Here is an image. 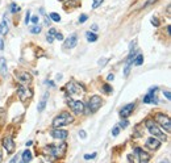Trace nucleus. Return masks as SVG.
<instances>
[{
  "label": "nucleus",
  "mask_w": 171,
  "mask_h": 163,
  "mask_svg": "<svg viewBox=\"0 0 171 163\" xmlns=\"http://www.w3.org/2000/svg\"><path fill=\"white\" fill-rule=\"evenodd\" d=\"M134 111V104H126L125 106H123L121 111H120V116H121L123 118H126V117H129L132 115V112Z\"/></svg>",
  "instance_id": "nucleus-14"
},
{
  "label": "nucleus",
  "mask_w": 171,
  "mask_h": 163,
  "mask_svg": "<svg viewBox=\"0 0 171 163\" xmlns=\"http://www.w3.org/2000/svg\"><path fill=\"white\" fill-rule=\"evenodd\" d=\"M146 128H148V130H149V133L153 136V137H155V138H158L159 141H166V140H167L166 134L163 133V131L161 130V128L158 126V125H157L154 121L148 120V121H146Z\"/></svg>",
  "instance_id": "nucleus-3"
},
{
  "label": "nucleus",
  "mask_w": 171,
  "mask_h": 163,
  "mask_svg": "<svg viewBox=\"0 0 171 163\" xmlns=\"http://www.w3.org/2000/svg\"><path fill=\"white\" fill-rule=\"evenodd\" d=\"M15 78L23 86H28L32 83V75L27 71H15Z\"/></svg>",
  "instance_id": "nucleus-7"
},
{
  "label": "nucleus",
  "mask_w": 171,
  "mask_h": 163,
  "mask_svg": "<svg viewBox=\"0 0 171 163\" xmlns=\"http://www.w3.org/2000/svg\"><path fill=\"white\" fill-rule=\"evenodd\" d=\"M25 145H27V146H32V145H33V141H28Z\"/></svg>",
  "instance_id": "nucleus-48"
},
{
  "label": "nucleus",
  "mask_w": 171,
  "mask_h": 163,
  "mask_svg": "<svg viewBox=\"0 0 171 163\" xmlns=\"http://www.w3.org/2000/svg\"><path fill=\"white\" fill-rule=\"evenodd\" d=\"M95 156H96V153H93V154H86L84 155V159H92V158H95Z\"/></svg>",
  "instance_id": "nucleus-39"
},
{
  "label": "nucleus",
  "mask_w": 171,
  "mask_h": 163,
  "mask_svg": "<svg viewBox=\"0 0 171 163\" xmlns=\"http://www.w3.org/2000/svg\"><path fill=\"white\" fill-rule=\"evenodd\" d=\"M134 153H136V155L138 156L137 162L146 163V162H149V161H150V155H149L148 153H145L142 149H140V147H136V149H134Z\"/></svg>",
  "instance_id": "nucleus-11"
},
{
  "label": "nucleus",
  "mask_w": 171,
  "mask_h": 163,
  "mask_svg": "<svg viewBox=\"0 0 171 163\" xmlns=\"http://www.w3.org/2000/svg\"><path fill=\"white\" fill-rule=\"evenodd\" d=\"M101 105H103V99L98 95L91 96V99L88 100V109H90L91 113H95L96 111H99Z\"/></svg>",
  "instance_id": "nucleus-6"
},
{
  "label": "nucleus",
  "mask_w": 171,
  "mask_h": 163,
  "mask_svg": "<svg viewBox=\"0 0 171 163\" xmlns=\"http://www.w3.org/2000/svg\"><path fill=\"white\" fill-rule=\"evenodd\" d=\"M87 18H88L87 15H80V17H79V22H80V24L86 22V21H87Z\"/></svg>",
  "instance_id": "nucleus-30"
},
{
  "label": "nucleus",
  "mask_w": 171,
  "mask_h": 163,
  "mask_svg": "<svg viewBox=\"0 0 171 163\" xmlns=\"http://www.w3.org/2000/svg\"><path fill=\"white\" fill-rule=\"evenodd\" d=\"M79 137H80V138H82V140H84V138H86V137H87V134H86V131H84V130H80V131H79Z\"/></svg>",
  "instance_id": "nucleus-41"
},
{
  "label": "nucleus",
  "mask_w": 171,
  "mask_h": 163,
  "mask_svg": "<svg viewBox=\"0 0 171 163\" xmlns=\"http://www.w3.org/2000/svg\"><path fill=\"white\" fill-rule=\"evenodd\" d=\"M154 118H155V121L159 124L161 128H163L164 130L167 131V133H170V131H171V121H170V117L168 116L163 115V113H157Z\"/></svg>",
  "instance_id": "nucleus-4"
},
{
  "label": "nucleus",
  "mask_w": 171,
  "mask_h": 163,
  "mask_svg": "<svg viewBox=\"0 0 171 163\" xmlns=\"http://www.w3.org/2000/svg\"><path fill=\"white\" fill-rule=\"evenodd\" d=\"M48 97H49V92H46L45 95H43L42 100L40 101L38 106H37V109H38V112H42L43 109H45V106H46V101H48Z\"/></svg>",
  "instance_id": "nucleus-17"
},
{
  "label": "nucleus",
  "mask_w": 171,
  "mask_h": 163,
  "mask_svg": "<svg viewBox=\"0 0 171 163\" xmlns=\"http://www.w3.org/2000/svg\"><path fill=\"white\" fill-rule=\"evenodd\" d=\"M50 136L55 140H65V138H67V131L62 130L61 128H55L54 130L50 131Z\"/></svg>",
  "instance_id": "nucleus-12"
},
{
  "label": "nucleus",
  "mask_w": 171,
  "mask_h": 163,
  "mask_svg": "<svg viewBox=\"0 0 171 163\" xmlns=\"http://www.w3.org/2000/svg\"><path fill=\"white\" fill-rule=\"evenodd\" d=\"M129 71H130V65L126 63V66L124 68V75H125V77H128V75H129Z\"/></svg>",
  "instance_id": "nucleus-29"
},
{
  "label": "nucleus",
  "mask_w": 171,
  "mask_h": 163,
  "mask_svg": "<svg viewBox=\"0 0 171 163\" xmlns=\"http://www.w3.org/2000/svg\"><path fill=\"white\" fill-rule=\"evenodd\" d=\"M163 96L166 97L167 100H170V99H171V93H170V91H163Z\"/></svg>",
  "instance_id": "nucleus-40"
},
{
  "label": "nucleus",
  "mask_w": 171,
  "mask_h": 163,
  "mask_svg": "<svg viewBox=\"0 0 171 163\" xmlns=\"http://www.w3.org/2000/svg\"><path fill=\"white\" fill-rule=\"evenodd\" d=\"M157 2H158V0H148V2H146V3H145V4H143V8H145V7H149V5H151V4H154V3H157Z\"/></svg>",
  "instance_id": "nucleus-33"
},
{
  "label": "nucleus",
  "mask_w": 171,
  "mask_h": 163,
  "mask_svg": "<svg viewBox=\"0 0 171 163\" xmlns=\"http://www.w3.org/2000/svg\"><path fill=\"white\" fill-rule=\"evenodd\" d=\"M118 133H120V128H118V126L113 128V130H112V136L116 137V136H118Z\"/></svg>",
  "instance_id": "nucleus-32"
},
{
  "label": "nucleus",
  "mask_w": 171,
  "mask_h": 163,
  "mask_svg": "<svg viewBox=\"0 0 171 163\" xmlns=\"http://www.w3.org/2000/svg\"><path fill=\"white\" fill-rule=\"evenodd\" d=\"M86 37H87V41L88 42H96L98 41V36L95 34V33H92V32H87Z\"/></svg>",
  "instance_id": "nucleus-23"
},
{
  "label": "nucleus",
  "mask_w": 171,
  "mask_h": 163,
  "mask_svg": "<svg viewBox=\"0 0 171 163\" xmlns=\"http://www.w3.org/2000/svg\"><path fill=\"white\" fill-rule=\"evenodd\" d=\"M146 146L149 149H151V150H157L158 147L161 146V141L158 138H155V137H153V138L146 140Z\"/></svg>",
  "instance_id": "nucleus-16"
},
{
  "label": "nucleus",
  "mask_w": 171,
  "mask_h": 163,
  "mask_svg": "<svg viewBox=\"0 0 171 163\" xmlns=\"http://www.w3.org/2000/svg\"><path fill=\"white\" fill-rule=\"evenodd\" d=\"M62 79V74H57V80H61Z\"/></svg>",
  "instance_id": "nucleus-49"
},
{
  "label": "nucleus",
  "mask_w": 171,
  "mask_h": 163,
  "mask_svg": "<svg viewBox=\"0 0 171 163\" xmlns=\"http://www.w3.org/2000/svg\"><path fill=\"white\" fill-rule=\"evenodd\" d=\"M77 42H78V36L77 34H71L65 42V47L66 49H74L77 46Z\"/></svg>",
  "instance_id": "nucleus-15"
},
{
  "label": "nucleus",
  "mask_w": 171,
  "mask_h": 163,
  "mask_svg": "<svg viewBox=\"0 0 171 163\" xmlns=\"http://www.w3.org/2000/svg\"><path fill=\"white\" fill-rule=\"evenodd\" d=\"M107 62H108V59H107V58H101L98 63H99V66H104V65H107Z\"/></svg>",
  "instance_id": "nucleus-35"
},
{
  "label": "nucleus",
  "mask_w": 171,
  "mask_h": 163,
  "mask_svg": "<svg viewBox=\"0 0 171 163\" xmlns=\"http://www.w3.org/2000/svg\"><path fill=\"white\" fill-rule=\"evenodd\" d=\"M8 32H9V29H8V24L5 22V21L0 22V34H2V36H5Z\"/></svg>",
  "instance_id": "nucleus-19"
},
{
  "label": "nucleus",
  "mask_w": 171,
  "mask_h": 163,
  "mask_svg": "<svg viewBox=\"0 0 171 163\" xmlns=\"http://www.w3.org/2000/svg\"><path fill=\"white\" fill-rule=\"evenodd\" d=\"M46 84L50 86V87H54V83H53V82H49V80H48V82H46Z\"/></svg>",
  "instance_id": "nucleus-46"
},
{
  "label": "nucleus",
  "mask_w": 171,
  "mask_h": 163,
  "mask_svg": "<svg viewBox=\"0 0 171 163\" xmlns=\"http://www.w3.org/2000/svg\"><path fill=\"white\" fill-rule=\"evenodd\" d=\"M30 21L36 25V24H38V21H40V17H38V16H33V17L30 18Z\"/></svg>",
  "instance_id": "nucleus-34"
},
{
  "label": "nucleus",
  "mask_w": 171,
  "mask_h": 163,
  "mask_svg": "<svg viewBox=\"0 0 171 163\" xmlns=\"http://www.w3.org/2000/svg\"><path fill=\"white\" fill-rule=\"evenodd\" d=\"M3 146L7 150L8 154H12L16 149V145H15L13 140H12V137H5V138H3Z\"/></svg>",
  "instance_id": "nucleus-10"
},
{
  "label": "nucleus",
  "mask_w": 171,
  "mask_h": 163,
  "mask_svg": "<svg viewBox=\"0 0 171 163\" xmlns=\"http://www.w3.org/2000/svg\"><path fill=\"white\" fill-rule=\"evenodd\" d=\"M17 161H18V156H15V158H12V159H11L12 163H13V162H17Z\"/></svg>",
  "instance_id": "nucleus-47"
},
{
  "label": "nucleus",
  "mask_w": 171,
  "mask_h": 163,
  "mask_svg": "<svg viewBox=\"0 0 171 163\" xmlns=\"http://www.w3.org/2000/svg\"><path fill=\"white\" fill-rule=\"evenodd\" d=\"M49 17H50V20H53L55 22H59L61 21V16L58 13H55V12H52V13L49 15Z\"/></svg>",
  "instance_id": "nucleus-24"
},
{
  "label": "nucleus",
  "mask_w": 171,
  "mask_h": 163,
  "mask_svg": "<svg viewBox=\"0 0 171 163\" xmlns=\"http://www.w3.org/2000/svg\"><path fill=\"white\" fill-rule=\"evenodd\" d=\"M67 150V143L66 142H61L57 143V145H48L43 147V154L53 156V158H59V156H63Z\"/></svg>",
  "instance_id": "nucleus-1"
},
{
  "label": "nucleus",
  "mask_w": 171,
  "mask_h": 163,
  "mask_svg": "<svg viewBox=\"0 0 171 163\" xmlns=\"http://www.w3.org/2000/svg\"><path fill=\"white\" fill-rule=\"evenodd\" d=\"M67 104L70 105V108L73 109L74 113L80 115L84 112V104L80 101V100H73L71 97H67Z\"/></svg>",
  "instance_id": "nucleus-5"
},
{
  "label": "nucleus",
  "mask_w": 171,
  "mask_h": 163,
  "mask_svg": "<svg viewBox=\"0 0 171 163\" xmlns=\"http://www.w3.org/2000/svg\"><path fill=\"white\" fill-rule=\"evenodd\" d=\"M71 122H74V116L70 115L68 112H61V113L53 120V126L54 128H62V126L68 125Z\"/></svg>",
  "instance_id": "nucleus-2"
},
{
  "label": "nucleus",
  "mask_w": 171,
  "mask_h": 163,
  "mask_svg": "<svg viewBox=\"0 0 171 163\" xmlns=\"http://www.w3.org/2000/svg\"><path fill=\"white\" fill-rule=\"evenodd\" d=\"M21 161H23L24 163H27V162H30V161H32V153L29 151V150H25V151L23 153Z\"/></svg>",
  "instance_id": "nucleus-21"
},
{
  "label": "nucleus",
  "mask_w": 171,
  "mask_h": 163,
  "mask_svg": "<svg viewBox=\"0 0 171 163\" xmlns=\"http://www.w3.org/2000/svg\"><path fill=\"white\" fill-rule=\"evenodd\" d=\"M17 95L18 97H20L21 101H27L28 99H30L32 96H33V92H32L30 88H28V86H20L17 88Z\"/></svg>",
  "instance_id": "nucleus-8"
},
{
  "label": "nucleus",
  "mask_w": 171,
  "mask_h": 163,
  "mask_svg": "<svg viewBox=\"0 0 171 163\" xmlns=\"http://www.w3.org/2000/svg\"><path fill=\"white\" fill-rule=\"evenodd\" d=\"M54 38H57L58 41H63V34L62 33H55V37Z\"/></svg>",
  "instance_id": "nucleus-38"
},
{
  "label": "nucleus",
  "mask_w": 171,
  "mask_h": 163,
  "mask_svg": "<svg viewBox=\"0 0 171 163\" xmlns=\"http://www.w3.org/2000/svg\"><path fill=\"white\" fill-rule=\"evenodd\" d=\"M55 29L54 28H50V30H49V33H48V36H46V41L49 42V43H52L53 41H54V37H55Z\"/></svg>",
  "instance_id": "nucleus-20"
},
{
  "label": "nucleus",
  "mask_w": 171,
  "mask_h": 163,
  "mask_svg": "<svg viewBox=\"0 0 171 163\" xmlns=\"http://www.w3.org/2000/svg\"><path fill=\"white\" fill-rule=\"evenodd\" d=\"M151 24H153L154 27H159V21L157 20V17H153V18H151Z\"/></svg>",
  "instance_id": "nucleus-37"
},
{
  "label": "nucleus",
  "mask_w": 171,
  "mask_h": 163,
  "mask_svg": "<svg viewBox=\"0 0 171 163\" xmlns=\"http://www.w3.org/2000/svg\"><path fill=\"white\" fill-rule=\"evenodd\" d=\"M126 126H128V121H126V120H123L121 122L118 124V128H123V129H125Z\"/></svg>",
  "instance_id": "nucleus-31"
},
{
  "label": "nucleus",
  "mask_w": 171,
  "mask_h": 163,
  "mask_svg": "<svg viewBox=\"0 0 171 163\" xmlns=\"http://www.w3.org/2000/svg\"><path fill=\"white\" fill-rule=\"evenodd\" d=\"M103 90H104L107 93H111V92L113 91V88H112V87H111L109 84H104V86H103Z\"/></svg>",
  "instance_id": "nucleus-28"
},
{
  "label": "nucleus",
  "mask_w": 171,
  "mask_h": 163,
  "mask_svg": "<svg viewBox=\"0 0 171 163\" xmlns=\"http://www.w3.org/2000/svg\"><path fill=\"white\" fill-rule=\"evenodd\" d=\"M9 11L12 12V13H16V12H18V11H20V7H18L17 4L12 3V4H11V8H9Z\"/></svg>",
  "instance_id": "nucleus-25"
},
{
  "label": "nucleus",
  "mask_w": 171,
  "mask_h": 163,
  "mask_svg": "<svg viewBox=\"0 0 171 163\" xmlns=\"http://www.w3.org/2000/svg\"><path fill=\"white\" fill-rule=\"evenodd\" d=\"M45 25H46V27H49V25H50V17L49 16L45 17Z\"/></svg>",
  "instance_id": "nucleus-44"
},
{
  "label": "nucleus",
  "mask_w": 171,
  "mask_h": 163,
  "mask_svg": "<svg viewBox=\"0 0 171 163\" xmlns=\"http://www.w3.org/2000/svg\"><path fill=\"white\" fill-rule=\"evenodd\" d=\"M0 50H4V40H3L2 34H0Z\"/></svg>",
  "instance_id": "nucleus-42"
},
{
  "label": "nucleus",
  "mask_w": 171,
  "mask_h": 163,
  "mask_svg": "<svg viewBox=\"0 0 171 163\" xmlns=\"http://www.w3.org/2000/svg\"><path fill=\"white\" fill-rule=\"evenodd\" d=\"M7 62H5V58H0V74L3 75V77H5L7 75Z\"/></svg>",
  "instance_id": "nucleus-18"
},
{
  "label": "nucleus",
  "mask_w": 171,
  "mask_h": 163,
  "mask_svg": "<svg viewBox=\"0 0 171 163\" xmlns=\"http://www.w3.org/2000/svg\"><path fill=\"white\" fill-rule=\"evenodd\" d=\"M155 92H157V87H154V88H150L149 93L143 97V103H146V104L148 103H154V104H157L158 103V99L155 96Z\"/></svg>",
  "instance_id": "nucleus-13"
},
{
  "label": "nucleus",
  "mask_w": 171,
  "mask_h": 163,
  "mask_svg": "<svg viewBox=\"0 0 171 163\" xmlns=\"http://www.w3.org/2000/svg\"><path fill=\"white\" fill-rule=\"evenodd\" d=\"M29 21H30V11H28L27 12V16H25V24H29Z\"/></svg>",
  "instance_id": "nucleus-36"
},
{
  "label": "nucleus",
  "mask_w": 171,
  "mask_h": 163,
  "mask_svg": "<svg viewBox=\"0 0 171 163\" xmlns=\"http://www.w3.org/2000/svg\"><path fill=\"white\" fill-rule=\"evenodd\" d=\"M142 63H143V55L138 54L137 57H134V59H133V65H134V66H141Z\"/></svg>",
  "instance_id": "nucleus-22"
},
{
  "label": "nucleus",
  "mask_w": 171,
  "mask_h": 163,
  "mask_svg": "<svg viewBox=\"0 0 171 163\" xmlns=\"http://www.w3.org/2000/svg\"><path fill=\"white\" fill-rule=\"evenodd\" d=\"M113 79H115V75H113V74H109L108 77H107V80H108V82H112Z\"/></svg>",
  "instance_id": "nucleus-43"
},
{
  "label": "nucleus",
  "mask_w": 171,
  "mask_h": 163,
  "mask_svg": "<svg viewBox=\"0 0 171 163\" xmlns=\"http://www.w3.org/2000/svg\"><path fill=\"white\" fill-rule=\"evenodd\" d=\"M3 161V158H2V154H0V162H2Z\"/></svg>",
  "instance_id": "nucleus-50"
},
{
  "label": "nucleus",
  "mask_w": 171,
  "mask_h": 163,
  "mask_svg": "<svg viewBox=\"0 0 171 163\" xmlns=\"http://www.w3.org/2000/svg\"><path fill=\"white\" fill-rule=\"evenodd\" d=\"M104 2V0H93V2H92V8L93 9H96L98 7H99V5L101 4V3H103Z\"/></svg>",
  "instance_id": "nucleus-27"
},
{
  "label": "nucleus",
  "mask_w": 171,
  "mask_h": 163,
  "mask_svg": "<svg viewBox=\"0 0 171 163\" xmlns=\"http://www.w3.org/2000/svg\"><path fill=\"white\" fill-rule=\"evenodd\" d=\"M91 29L93 30V32H96V30H98L99 28H98V25H96V24H93V25H92V27H91Z\"/></svg>",
  "instance_id": "nucleus-45"
},
{
  "label": "nucleus",
  "mask_w": 171,
  "mask_h": 163,
  "mask_svg": "<svg viewBox=\"0 0 171 163\" xmlns=\"http://www.w3.org/2000/svg\"><path fill=\"white\" fill-rule=\"evenodd\" d=\"M41 30H42V29H41L40 27H37V24L34 25L33 28H30V32L33 33V34H38V33H41Z\"/></svg>",
  "instance_id": "nucleus-26"
},
{
  "label": "nucleus",
  "mask_w": 171,
  "mask_h": 163,
  "mask_svg": "<svg viewBox=\"0 0 171 163\" xmlns=\"http://www.w3.org/2000/svg\"><path fill=\"white\" fill-rule=\"evenodd\" d=\"M65 88H66L67 93H70V95H77V93H80L82 91H83V87H82L80 84H78V83H75V82L67 83Z\"/></svg>",
  "instance_id": "nucleus-9"
}]
</instances>
